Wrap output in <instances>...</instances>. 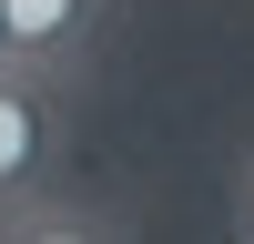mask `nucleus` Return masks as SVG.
Returning a JSON list of instances; mask_svg holds the SVG:
<instances>
[{"instance_id":"3","label":"nucleus","mask_w":254,"mask_h":244,"mask_svg":"<svg viewBox=\"0 0 254 244\" xmlns=\"http://www.w3.org/2000/svg\"><path fill=\"white\" fill-rule=\"evenodd\" d=\"M51 234H122V203H92L71 183H41L31 203L0 214V244H51Z\"/></svg>"},{"instance_id":"5","label":"nucleus","mask_w":254,"mask_h":244,"mask_svg":"<svg viewBox=\"0 0 254 244\" xmlns=\"http://www.w3.org/2000/svg\"><path fill=\"white\" fill-rule=\"evenodd\" d=\"M0 71H10V31H0Z\"/></svg>"},{"instance_id":"1","label":"nucleus","mask_w":254,"mask_h":244,"mask_svg":"<svg viewBox=\"0 0 254 244\" xmlns=\"http://www.w3.org/2000/svg\"><path fill=\"white\" fill-rule=\"evenodd\" d=\"M61 81H41V71H0V214L10 203H31L41 183H61Z\"/></svg>"},{"instance_id":"4","label":"nucleus","mask_w":254,"mask_h":244,"mask_svg":"<svg viewBox=\"0 0 254 244\" xmlns=\"http://www.w3.org/2000/svg\"><path fill=\"white\" fill-rule=\"evenodd\" d=\"M234 234H254V153L234 163Z\"/></svg>"},{"instance_id":"2","label":"nucleus","mask_w":254,"mask_h":244,"mask_svg":"<svg viewBox=\"0 0 254 244\" xmlns=\"http://www.w3.org/2000/svg\"><path fill=\"white\" fill-rule=\"evenodd\" d=\"M0 31H10V61H20V71L81 92L102 31H112V0H0Z\"/></svg>"}]
</instances>
